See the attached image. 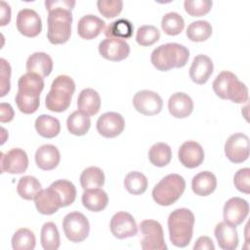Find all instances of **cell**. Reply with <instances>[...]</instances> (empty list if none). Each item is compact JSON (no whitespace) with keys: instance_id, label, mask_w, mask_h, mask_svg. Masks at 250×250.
<instances>
[{"instance_id":"6da1fadb","label":"cell","mask_w":250,"mask_h":250,"mask_svg":"<svg viewBox=\"0 0 250 250\" xmlns=\"http://www.w3.org/2000/svg\"><path fill=\"white\" fill-rule=\"evenodd\" d=\"M75 6L73 0H46L45 7L48 11L47 37L54 45L63 44L68 41L71 34L72 14Z\"/></svg>"},{"instance_id":"7a4b0ae2","label":"cell","mask_w":250,"mask_h":250,"mask_svg":"<svg viewBox=\"0 0 250 250\" xmlns=\"http://www.w3.org/2000/svg\"><path fill=\"white\" fill-rule=\"evenodd\" d=\"M169 238L173 245L184 248L192 238L194 215L187 208H178L172 211L167 221Z\"/></svg>"},{"instance_id":"3957f363","label":"cell","mask_w":250,"mask_h":250,"mask_svg":"<svg viewBox=\"0 0 250 250\" xmlns=\"http://www.w3.org/2000/svg\"><path fill=\"white\" fill-rule=\"evenodd\" d=\"M189 58V51L179 43H166L156 47L150 56L153 66L160 71L185 66Z\"/></svg>"},{"instance_id":"277c9868","label":"cell","mask_w":250,"mask_h":250,"mask_svg":"<svg viewBox=\"0 0 250 250\" xmlns=\"http://www.w3.org/2000/svg\"><path fill=\"white\" fill-rule=\"evenodd\" d=\"M215 94L223 99L235 104H243L248 101V89L237 76L228 70L220 72L212 84Z\"/></svg>"},{"instance_id":"5b68a950","label":"cell","mask_w":250,"mask_h":250,"mask_svg":"<svg viewBox=\"0 0 250 250\" xmlns=\"http://www.w3.org/2000/svg\"><path fill=\"white\" fill-rule=\"evenodd\" d=\"M74 91L75 83L70 76L63 74L57 76L53 80L51 89L45 99L47 109L54 112L66 110L70 105Z\"/></svg>"},{"instance_id":"8992f818","label":"cell","mask_w":250,"mask_h":250,"mask_svg":"<svg viewBox=\"0 0 250 250\" xmlns=\"http://www.w3.org/2000/svg\"><path fill=\"white\" fill-rule=\"evenodd\" d=\"M186 181L179 174H169L162 178L153 188V200L161 206L174 204L184 193Z\"/></svg>"},{"instance_id":"52a82bcc","label":"cell","mask_w":250,"mask_h":250,"mask_svg":"<svg viewBox=\"0 0 250 250\" xmlns=\"http://www.w3.org/2000/svg\"><path fill=\"white\" fill-rule=\"evenodd\" d=\"M141 247L144 250H166L163 229L160 223L154 220H145L140 224Z\"/></svg>"},{"instance_id":"ba28073f","label":"cell","mask_w":250,"mask_h":250,"mask_svg":"<svg viewBox=\"0 0 250 250\" xmlns=\"http://www.w3.org/2000/svg\"><path fill=\"white\" fill-rule=\"evenodd\" d=\"M62 229L66 238L71 242H82L90 232V224L86 216L80 212H70L64 216Z\"/></svg>"},{"instance_id":"9c48e42d","label":"cell","mask_w":250,"mask_h":250,"mask_svg":"<svg viewBox=\"0 0 250 250\" xmlns=\"http://www.w3.org/2000/svg\"><path fill=\"white\" fill-rule=\"evenodd\" d=\"M225 154L232 163H242L249 156V138L243 133H234L225 144Z\"/></svg>"},{"instance_id":"30bf717a","label":"cell","mask_w":250,"mask_h":250,"mask_svg":"<svg viewBox=\"0 0 250 250\" xmlns=\"http://www.w3.org/2000/svg\"><path fill=\"white\" fill-rule=\"evenodd\" d=\"M133 105L140 113L146 116H152L161 111L163 101L157 93L149 90H142L135 94L133 98Z\"/></svg>"},{"instance_id":"8fae6325","label":"cell","mask_w":250,"mask_h":250,"mask_svg":"<svg viewBox=\"0 0 250 250\" xmlns=\"http://www.w3.org/2000/svg\"><path fill=\"white\" fill-rule=\"evenodd\" d=\"M109 227L113 236L118 239L135 236L138 232V227L134 217L124 211L117 212L112 216Z\"/></svg>"},{"instance_id":"7c38bea8","label":"cell","mask_w":250,"mask_h":250,"mask_svg":"<svg viewBox=\"0 0 250 250\" xmlns=\"http://www.w3.org/2000/svg\"><path fill=\"white\" fill-rule=\"evenodd\" d=\"M249 213L248 202L241 197H231L224 205V222L232 227H237L246 219Z\"/></svg>"},{"instance_id":"4fadbf2b","label":"cell","mask_w":250,"mask_h":250,"mask_svg":"<svg viewBox=\"0 0 250 250\" xmlns=\"http://www.w3.org/2000/svg\"><path fill=\"white\" fill-rule=\"evenodd\" d=\"M28 167L26 152L19 147L12 148L6 153L1 152V172L9 174H21Z\"/></svg>"},{"instance_id":"5bb4252c","label":"cell","mask_w":250,"mask_h":250,"mask_svg":"<svg viewBox=\"0 0 250 250\" xmlns=\"http://www.w3.org/2000/svg\"><path fill=\"white\" fill-rule=\"evenodd\" d=\"M17 28L26 37H36L42 30V21L36 11L22 9L17 15Z\"/></svg>"},{"instance_id":"9a60e30c","label":"cell","mask_w":250,"mask_h":250,"mask_svg":"<svg viewBox=\"0 0 250 250\" xmlns=\"http://www.w3.org/2000/svg\"><path fill=\"white\" fill-rule=\"evenodd\" d=\"M99 53L105 60L120 62L129 56L130 46L123 39L107 38L100 42Z\"/></svg>"},{"instance_id":"2e32d148","label":"cell","mask_w":250,"mask_h":250,"mask_svg":"<svg viewBox=\"0 0 250 250\" xmlns=\"http://www.w3.org/2000/svg\"><path fill=\"white\" fill-rule=\"evenodd\" d=\"M125 128L123 116L117 112L109 111L102 114L97 121V130L104 138H115Z\"/></svg>"},{"instance_id":"e0dca14e","label":"cell","mask_w":250,"mask_h":250,"mask_svg":"<svg viewBox=\"0 0 250 250\" xmlns=\"http://www.w3.org/2000/svg\"><path fill=\"white\" fill-rule=\"evenodd\" d=\"M34 203L40 214L52 215L62 207V198L55 188L49 187L38 192L34 198Z\"/></svg>"},{"instance_id":"ac0fdd59","label":"cell","mask_w":250,"mask_h":250,"mask_svg":"<svg viewBox=\"0 0 250 250\" xmlns=\"http://www.w3.org/2000/svg\"><path fill=\"white\" fill-rule=\"evenodd\" d=\"M178 157L185 167L189 169L196 168L204 160V150L198 143L187 141L180 146Z\"/></svg>"},{"instance_id":"d6986e66","label":"cell","mask_w":250,"mask_h":250,"mask_svg":"<svg viewBox=\"0 0 250 250\" xmlns=\"http://www.w3.org/2000/svg\"><path fill=\"white\" fill-rule=\"evenodd\" d=\"M214 70L212 60L206 55H197L194 57L189 67V77L196 84H204L208 81Z\"/></svg>"},{"instance_id":"ffe728a7","label":"cell","mask_w":250,"mask_h":250,"mask_svg":"<svg viewBox=\"0 0 250 250\" xmlns=\"http://www.w3.org/2000/svg\"><path fill=\"white\" fill-rule=\"evenodd\" d=\"M168 109L172 116L176 118H186L193 110V102L188 94L177 92L169 98Z\"/></svg>"},{"instance_id":"44dd1931","label":"cell","mask_w":250,"mask_h":250,"mask_svg":"<svg viewBox=\"0 0 250 250\" xmlns=\"http://www.w3.org/2000/svg\"><path fill=\"white\" fill-rule=\"evenodd\" d=\"M105 22L95 15L83 16L77 24L78 35L85 39L91 40L96 38L104 28Z\"/></svg>"},{"instance_id":"7402d4cb","label":"cell","mask_w":250,"mask_h":250,"mask_svg":"<svg viewBox=\"0 0 250 250\" xmlns=\"http://www.w3.org/2000/svg\"><path fill=\"white\" fill-rule=\"evenodd\" d=\"M61 160L59 149L53 145H43L35 152L36 165L44 171L55 169Z\"/></svg>"},{"instance_id":"603a6c76","label":"cell","mask_w":250,"mask_h":250,"mask_svg":"<svg viewBox=\"0 0 250 250\" xmlns=\"http://www.w3.org/2000/svg\"><path fill=\"white\" fill-rule=\"evenodd\" d=\"M214 234L220 248L224 250H234L238 246V235L235 227L229 226L226 222L217 224Z\"/></svg>"},{"instance_id":"cb8c5ba5","label":"cell","mask_w":250,"mask_h":250,"mask_svg":"<svg viewBox=\"0 0 250 250\" xmlns=\"http://www.w3.org/2000/svg\"><path fill=\"white\" fill-rule=\"evenodd\" d=\"M53 60L44 52H36L30 55L26 61L27 72L35 73L41 77H47L53 70Z\"/></svg>"},{"instance_id":"d4e9b609","label":"cell","mask_w":250,"mask_h":250,"mask_svg":"<svg viewBox=\"0 0 250 250\" xmlns=\"http://www.w3.org/2000/svg\"><path fill=\"white\" fill-rule=\"evenodd\" d=\"M77 106L80 111L89 116L97 114L101 107V98L99 93L92 88L83 89L78 96Z\"/></svg>"},{"instance_id":"484cf974","label":"cell","mask_w":250,"mask_h":250,"mask_svg":"<svg viewBox=\"0 0 250 250\" xmlns=\"http://www.w3.org/2000/svg\"><path fill=\"white\" fill-rule=\"evenodd\" d=\"M217 188L216 176L209 171H202L196 174L191 181L192 191L199 196L211 194Z\"/></svg>"},{"instance_id":"4316f807","label":"cell","mask_w":250,"mask_h":250,"mask_svg":"<svg viewBox=\"0 0 250 250\" xmlns=\"http://www.w3.org/2000/svg\"><path fill=\"white\" fill-rule=\"evenodd\" d=\"M83 206L92 212L103 211L108 203V196L102 188L86 189L81 197Z\"/></svg>"},{"instance_id":"83f0119b","label":"cell","mask_w":250,"mask_h":250,"mask_svg":"<svg viewBox=\"0 0 250 250\" xmlns=\"http://www.w3.org/2000/svg\"><path fill=\"white\" fill-rule=\"evenodd\" d=\"M37 133L43 138L52 139L59 135L61 131V123L59 119L51 115H39L34 123Z\"/></svg>"},{"instance_id":"f1b7e54d","label":"cell","mask_w":250,"mask_h":250,"mask_svg":"<svg viewBox=\"0 0 250 250\" xmlns=\"http://www.w3.org/2000/svg\"><path fill=\"white\" fill-rule=\"evenodd\" d=\"M67 130L75 136H84L91 127V119L89 115L80 110L73 111L66 120Z\"/></svg>"},{"instance_id":"f546056e","label":"cell","mask_w":250,"mask_h":250,"mask_svg":"<svg viewBox=\"0 0 250 250\" xmlns=\"http://www.w3.org/2000/svg\"><path fill=\"white\" fill-rule=\"evenodd\" d=\"M80 184L84 190L102 188L104 184V174L99 167H88L80 175Z\"/></svg>"},{"instance_id":"4dcf8cb0","label":"cell","mask_w":250,"mask_h":250,"mask_svg":"<svg viewBox=\"0 0 250 250\" xmlns=\"http://www.w3.org/2000/svg\"><path fill=\"white\" fill-rule=\"evenodd\" d=\"M172 149L166 143H156L148 150V159L156 167H164L170 163Z\"/></svg>"},{"instance_id":"1f68e13d","label":"cell","mask_w":250,"mask_h":250,"mask_svg":"<svg viewBox=\"0 0 250 250\" xmlns=\"http://www.w3.org/2000/svg\"><path fill=\"white\" fill-rule=\"evenodd\" d=\"M134 26L132 22L126 19H119L110 22L105 28L104 35L107 38L126 39L130 38L133 34Z\"/></svg>"},{"instance_id":"d6a6232c","label":"cell","mask_w":250,"mask_h":250,"mask_svg":"<svg viewBox=\"0 0 250 250\" xmlns=\"http://www.w3.org/2000/svg\"><path fill=\"white\" fill-rule=\"evenodd\" d=\"M40 241L43 249L57 250L60 247L61 239L57 226L53 222H47L41 229Z\"/></svg>"},{"instance_id":"836d02e7","label":"cell","mask_w":250,"mask_h":250,"mask_svg":"<svg viewBox=\"0 0 250 250\" xmlns=\"http://www.w3.org/2000/svg\"><path fill=\"white\" fill-rule=\"evenodd\" d=\"M42 189L40 182L33 176H23L19 180L17 191L25 200H32Z\"/></svg>"},{"instance_id":"e575fe53","label":"cell","mask_w":250,"mask_h":250,"mask_svg":"<svg viewBox=\"0 0 250 250\" xmlns=\"http://www.w3.org/2000/svg\"><path fill=\"white\" fill-rule=\"evenodd\" d=\"M186 34L190 41L203 42L212 35V25L207 21H192L188 26Z\"/></svg>"},{"instance_id":"d590c367","label":"cell","mask_w":250,"mask_h":250,"mask_svg":"<svg viewBox=\"0 0 250 250\" xmlns=\"http://www.w3.org/2000/svg\"><path fill=\"white\" fill-rule=\"evenodd\" d=\"M18 108L24 114L34 113L40 104V95L19 91L15 98Z\"/></svg>"},{"instance_id":"8d00e7d4","label":"cell","mask_w":250,"mask_h":250,"mask_svg":"<svg viewBox=\"0 0 250 250\" xmlns=\"http://www.w3.org/2000/svg\"><path fill=\"white\" fill-rule=\"evenodd\" d=\"M147 179L146 177L138 171L130 172L126 175L124 179V187L127 191L134 195H139L144 193L147 188Z\"/></svg>"},{"instance_id":"74e56055","label":"cell","mask_w":250,"mask_h":250,"mask_svg":"<svg viewBox=\"0 0 250 250\" xmlns=\"http://www.w3.org/2000/svg\"><path fill=\"white\" fill-rule=\"evenodd\" d=\"M19 91L40 95L44 89V80L38 74L27 72L21 75L18 82Z\"/></svg>"},{"instance_id":"f35d334b","label":"cell","mask_w":250,"mask_h":250,"mask_svg":"<svg viewBox=\"0 0 250 250\" xmlns=\"http://www.w3.org/2000/svg\"><path fill=\"white\" fill-rule=\"evenodd\" d=\"M36 239L33 231L29 229H19L12 237V247L14 250H33Z\"/></svg>"},{"instance_id":"ab89813d","label":"cell","mask_w":250,"mask_h":250,"mask_svg":"<svg viewBox=\"0 0 250 250\" xmlns=\"http://www.w3.org/2000/svg\"><path fill=\"white\" fill-rule=\"evenodd\" d=\"M185 27V21L183 17L176 13L170 12L165 14L161 20V28L162 30L171 36L180 34Z\"/></svg>"},{"instance_id":"60d3db41","label":"cell","mask_w":250,"mask_h":250,"mask_svg":"<svg viewBox=\"0 0 250 250\" xmlns=\"http://www.w3.org/2000/svg\"><path fill=\"white\" fill-rule=\"evenodd\" d=\"M50 187L59 192L62 198V207L69 206L74 202L76 198V188L71 182L62 179L55 181L50 185Z\"/></svg>"},{"instance_id":"b9f144b4","label":"cell","mask_w":250,"mask_h":250,"mask_svg":"<svg viewBox=\"0 0 250 250\" xmlns=\"http://www.w3.org/2000/svg\"><path fill=\"white\" fill-rule=\"evenodd\" d=\"M160 38V31L153 25H142L138 28L136 41L141 46H150Z\"/></svg>"},{"instance_id":"7bdbcfd3","label":"cell","mask_w":250,"mask_h":250,"mask_svg":"<svg viewBox=\"0 0 250 250\" xmlns=\"http://www.w3.org/2000/svg\"><path fill=\"white\" fill-rule=\"evenodd\" d=\"M212 5L211 0H186L184 2L186 12L191 17H201L208 14Z\"/></svg>"},{"instance_id":"ee69618b","label":"cell","mask_w":250,"mask_h":250,"mask_svg":"<svg viewBox=\"0 0 250 250\" xmlns=\"http://www.w3.org/2000/svg\"><path fill=\"white\" fill-rule=\"evenodd\" d=\"M99 12L107 19H112L118 16L123 8L121 0H99L97 1Z\"/></svg>"},{"instance_id":"f6af8a7d","label":"cell","mask_w":250,"mask_h":250,"mask_svg":"<svg viewBox=\"0 0 250 250\" xmlns=\"http://www.w3.org/2000/svg\"><path fill=\"white\" fill-rule=\"evenodd\" d=\"M233 184L239 191L243 193H249L250 192V169L249 168L239 169L234 174Z\"/></svg>"},{"instance_id":"bcb514c9","label":"cell","mask_w":250,"mask_h":250,"mask_svg":"<svg viewBox=\"0 0 250 250\" xmlns=\"http://www.w3.org/2000/svg\"><path fill=\"white\" fill-rule=\"evenodd\" d=\"M0 62H1V74H0V78H1V97H4L9 91H10V76H11V66L9 64V62L5 60V59H0Z\"/></svg>"},{"instance_id":"7dc6e473","label":"cell","mask_w":250,"mask_h":250,"mask_svg":"<svg viewBox=\"0 0 250 250\" xmlns=\"http://www.w3.org/2000/svg\"><path fill=\"white\" fill-rule=\"evenodd\" d=\"M14 109L10 104L1 103L0 104V121L2 123H7L14 118Z\"/></svg>"},{"instance_id":"c3c4849f","label":"cell","mask_w":250,"mask_h":250,"mask_svg":"<svg viewBox=\"0 0 250 250\" xmlns=\"http://www.w3.org/2000/svg\"><path fill=\"white\" fill-rule=\"evenodd\" d=\"M194 250H214L215 249V245L212 241V239L208 236H200L194 246H193Z\"/></svg>"},{"instance_id":"681fc988","label":"cell","mask_w":250,"mask_h":250,"mask_svg":"<svg viewBox=\"0 0 250 250\" xmlns=\"http://www.w3.org/2000/svg\"><path fill=\"white\" fill-rule=\"evenodd\" d=\"M1 20H0V25L4 26L8 24L11 21V8L9 4H7L5 1H1Z\"/></svg>"}]
</instances>
